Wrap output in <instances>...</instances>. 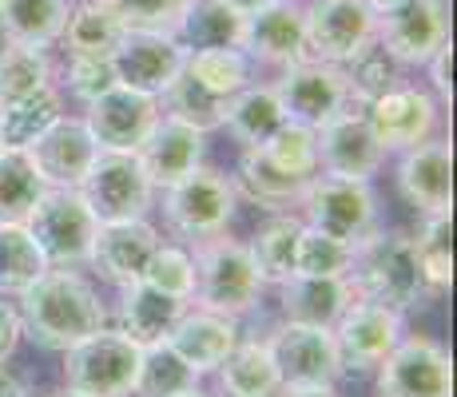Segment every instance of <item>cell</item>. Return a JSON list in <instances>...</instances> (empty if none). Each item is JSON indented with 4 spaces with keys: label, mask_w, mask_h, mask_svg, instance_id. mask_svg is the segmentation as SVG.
Segmentation results:
<instances>
[{
    "label": "cell",
    "mask_w": 457,
    "mask_h": 397,
    "mask_svg": "<svg viewBox=\"0 0 457 397\" xmlns=\"http://www.w3.org/2000/svg\"><path fill=\"white\" fill-rule=\"evenodd\" d=\"M16 314H21L24 338H32L40 350H52V354L80 346L84 338H92L108 326V306H104L100 290L92 286L84 270L68 267L44 270L16 298Z\"/></svg>",
    "instance_id": "cell-1"
},
{
    "label": "cell",
    "mask_w": 457,
    "mask_h": 397,
    "mask_svg": "<svg viewBox=\"0 0 457 397\" xmlns=\"http://www.w3.org/2000/svg\"><path fill=\"white\" fill-rule=\"evenodd\" d=\"M346 282L354 286V298H366V302H378L398 314H410L414 306L429 302L418 275L414 243L406 231L374 227L366 238H358Z\"/></svg>",
    "instance_id": "cell-2"
},
{
    "label": "cell",
    "mask_w": 457,
    "mask_h": 397,
    "mask_svg": "<svg viewBox=\"0 0 457 397\" xmlns=\"http://www.w3.org/2000/svg\"><path fill=\"white\" fill-rule=\"evenodd\" d=\"M187 251H191V262H195V294H191V306L235 318V322H243L247 314L259 310L267 286H262L243 238H231L223 231L215 238L187 246Z\"/></svg>",
    "instance_id": "cell-3"
},
{
    "label": "cell",
    "mask_w": 457,
    "mask_h": 397,
    "mask_svg": "<svg viewBox=\"0 0 457 397\" xmlns=\"http://www.w3.org/2000/svg\"><path fill=\"white\" fill-rule=\"evenodd\" d=\"M163 195V223L167 231L179 238L183 246H195L204 238H215L231 227L239 195H235V183L227 171L219 167H195L191 175H183L179 183L160 191Z\"/></svg>",
    "instance_id": "cell-4"
},
{
    "label": "cell",
    "mask_w": 457,
    "mask_h": 397,
    "mask_svg": "<svg viewBox=\"0 0 457 397\" xmlns=\"http://www.w3.org/2000/svg\"><path fill=\"white\" fill-rule=\"evenodd\" d=\"M144 350L128 342L116 326L84 338L80 346L64 350V385L84 397H131L139 377Z\"/></svg>",
    "instance_id": "cell-5"
},
{
    "label": "cell",
    "mask_w": 457,
    "mask_h": 397,
    "mask_svg": "<svg viewBox=\"0 0 457 397\" xmlns=\"http://www.w3.org/2000/svg\"><path fill=\"white\" fill-rule=\"evenodd\" d=\"M24 227L37 238L48 267H68V270L87 267L96 231H100V223H96L92 207L84 203L80 191H44L40 203L32 207V215L24 219Z\"/></svg>",
    "instance_id": "cell-6"
},
{
    "label": "cell",
    "mask_w": 457,
    "mask_h": 397,
    "mask_svg": "<svg viewBox=\"0 0 457 397\" xmlns=\"http://www.w3.org/2000/svg\"><path fill=\"white\" fill-rule=\"evenodd\" d=\"M76 191L92 207L96 223H131V219H147V211L155 207V187L136 152H96Z\"/></svg>",
    "instance_id": "cell-7"
},
{
    "label": "cell",
    "mask_w": 457,
    "mask_h": 397,
    "mask_svg": "<svg viewBox=\"0 0 457 397\" xmlns=\"http://www.w3.org/2000/svg\"><path fill=\"white\" fill-rule=\"evenodd\" d=\"M298 219L322 235H334L342 243H358L378 227V195L374 183L334 179L314 175L298 199Z\"/></svg>",
    "instance_id": "cell-8"
},
{
    "label": "cell",
    "mask_w": 457,
    "mask_h": 397,
    "mask_svg": "<svg viewBox=\"0 0 457 397\" xmlns=\"http://www.w3.org/2000/svg\"><path fill=\"white\" fill-rule=\"evenodd\" d=\"M378 397H453V358L429 334H406L374 369Z\"/></svg>",
    "instance_id": "cell-9"
},
{
    "label": "cell",
    "mask_w": 457,
    "mask_h": 397,
    "mask_svg": "<svg viewBox=\"0 0 457 397\" xmlns=\"http://www.w3.org/2000/svg\"><path fill=\"white\" fill-rule=\"evenodd\" d=\"M362 116L370 123L378 147L386 155H402L437 136V128H442V103H437V95L426 84L402 79L382 100H374Z\"/></svg>",
    "instance_id": "cell-10"
},
{
    "label": "cell",
    "mask_w": 457,
    "mask_h": 397,
    "mask_svg": "<svg viewBox=\"0 0 457 397\" xmlns=\"http://www.w3.org/2000/svg\"><path fill=\"white\" fill-rule=\"evenodd\" d=\"M306 52L322 64H350L378 37V16L366 0H306L303 4Z\"/></svg>",
    "instance_id": "cell-11"
},
{
    "label": "cell",
    "mask_w": 457,
    "mask_h": 397,
    "mask_svg": "<svg viewBox=\"0 0 457 397\" xmlns=\"http://www.w3.org/2000/svg\"><path fill=\"white\" fill-rule=\"evenodd\" d=\"M402 338H406V314L386 310V306L366 302V298H354L346 314L334 322L342 374H374Z\"/></svg>",
    "instance_id": "cell-12"
},
{
    "label": "cell",
    "mask_w": 457,
    "mask_h": 397,
    "mask_svg": "<svg viewBox=\"0 0 457 397\" xmlns=\"http://www.w3.org/2000/svg\"><path fill=\"white\" fill-rule=\"evenodd\" d=\"M270 87H275L287 120L306 123V128H314V131H319L322 123H330L334 116H342V112H350L342 68L322 64V60H311V56L283 68V72H275Z\"/></svg>",
    "instance_id": "cell-13"
},
{
    "label": "cell",
    "mask_w": 457,
    "mask_h": 397,
    "mask_svg": "<svg viewBox=\"0 0 457 397\" xmlns=\"http://www.w3.org/2000/svg\"><path fill=\"white\" fill-rule=\"evenodd\" d=\"M374 44L406 72L426 68L437 48L450 44V0H410L390 16H378Z\"/></svg>",
    "instance_id": "cell-14"
},
{
    "label": "cell",
    "mask_w": 457,
    "mask_h": 397,
    "mask_svg": "<svg viewBox=\"0 0 457 397\" xmlns=\"http://www.w3.org/2000/svg\"><path fill=\"white\" fill-rule=\"evenodd\" d=\"M267 350L283 385H338L342 377L338 342H334V330H322V326L278 322L267 334Z\"/></svg>",
    "instance_id": "cell-15"
},
{
    "label": "cell",
    "mask_w": 457,
    "mask_h": 397,
    "mask_svg": "<svg viewBox=\"0 0 457 397\" xmlns=\"http://www.w3.org/2000/svg\"><path fill=\"white\" fill-rule=\"evenodd\" d=\"M160 116H163L160 100H152L144 92H131L124 84L104 92L100 100L84 103V112H80L87 136L96 139L100 152H139V144L160 123Z\"/></svg>",
    "instance_id": "cell-16"
},
{
    "label": "cell",
    "mask_w": 457,
    "mask_h": 397,
    "mask_svg": "<svg viewBox=\"0 0 457 397\" xmlns=\"http://www.w3.org/2000/svg\"><path fill=\"white\" fill-rule=\"evenodd\" d=\"M183 64H187V48L175 40V32H124V40L112 52L120 84L152 100H160L183 76Z\"/></svg>",
    "instance_id": "cell-17"
},
{
    "label": "cell",
    "mask_w": 457,
    "mask_h": 397,
    "mask_svg": "<svg viewBox=\"0 0 457 397\" xmlns=\"http://www.w3.org/2000/svg\"><path fill=\"white\" fill-rule=\"evenodd\" d=\"M314 152H319V175H334V179L374 183V175L386 167V152L378 147L362 112H342L322 123L314 131Z\"/></svg>",
    "instance_id": "cell-18"
},
{
    "label": "cell",
    "mask_w": 457,
    "mask_h": 397,
    "mask_svg": "<svg viewBox=\"0 0 457 397\" xmlns=\"http://www.w3.org/2000/svg\"><path fill=\"white\" fill-rule=\"evenodd\" d=\"M243 56L254 68H283L306 60V29H303V0H270L243 24Z\"/></svg>",
    "instance_id": "cell-19"
},
{
    "label": "cell",
    "mask_w": 457,
    "mask_h": 397,
    "mask_svg": "<svg viewBox=\"0 0 457 397\" xmlns=\"http://www.w3.org/2000/svg\"><path fill=\"white\" fill-rule=\"evenodd\" d=\"M398 191L418 215L453 211V144L434 136L398 155Z\"/></svg>",
    "instance_id": "cell-20"
},
{
    "label": "cell",
    "mask_w": 457,
    "mask_h": 397,
    "mask_svg": "<svg viewBox=\"0 0 457 397\" xmlns=\"http://www.w3.org/2000/svg\"><path fill=\"white\" fill-rule=\"evenodd\" d=\"M163 238L155 231L152 219H131V223H100L92 243V259L87 270H96L104 282L112 286H131V282H144V270L152 262L155 246Z\"/></svg>",
    "instance_id": "cell-21"
},
{
    "label": "cell",
    "mask_w": 457,
    "mask_h": 397,
    "mask_svg": "<svg viewBox=\"0 0 457 397\" xmlns=\"http://www.w3.org/2000/svg\"><path fill=\"white\" fill-rule=\"evenodd\" d=\"M96 152H100V147H96V139L87 136L84 120L64 112V116L29 147V159H32V167H37V175L44 179L48 191H76L84 183Z\"/></svg>",
    "instance_id": "cell-22"
},
{
    "label": "cell",
    "mask_w": 457,
    "mask_h": 397,
    "mask_svg": "<svg viewBox=\"0 0 457 397\" xmlns=\"http://www.w3.org/2000/svg\"><path fill=\"white\" fill-rule=\"evenodd\" d=\"M136 159H139V167H144V175L152 179L155 195H160L163 187H171L183 175H191L195 167L207 163V136H199L187 123L160 116V123H155V128L147 131V139L139 144Z\"/></svg>",
    "instance_id": "cell-23"
},
{
    "label": "cell",
    "mask_w": 457,
    "mask_h": 397,
    "mask_svg": "<svg viewBox=\"0 0 457 397\" xmlns=\"http://www.w3.org/2000/svg\"><path fill=\"white\" fill-rule=\"evenodd\" d=\"M239 338H243V330L235 318L187 306L183 318L175 322V330L167 334V346L183 358V366H191L199 377H204V374H215V369L223 366L227 354L239 346Z\"/></svg>",
    "instance_id": "cell-24"
},
{
    "label": "cell",
    "mask_w": 457,
    "mask_h": 397,
    "mask_svg": "<svg viewBox=\"0 0 457 397\" xmlns=\"http://www.w3.org/2000/svg\"><path fill=\"white\" fill-rule=\"evenodd\" d=\"M183 310H187V302H179V298H167L147 282H131V286H120L116 330L128 342H136L139 350H152L167 342V334L175 330Z\"/></svg>",
    "instance_id": "cell-25"
},
{
    "label": "cell",
    "mask_w": 457,
    "mask_h": 397,
    "mask_svg": "<svg viewBox=\"0 0 457 397\" xmlns=\"http://www.w3.org/2000/svg\"><path fill=\"white\" fill-rule=\"evenodd\" d=\"M354 302V286L346 278H287L278 286V314L283 322H298V326H322L334 330L346 306Z\"/></svg>",
    "instance_id": "cell-26"
},
{
    "label": "cell",
    "mask_w": 457,
    "mask_h": 397,
    "mask_svg": "<svg viewBox=\"0 0 457 397\" xmlns=\"http://www.w3.org/2000/svg\"><path fill=\"white\" fill-rule=\"evenodd\" d=\"M283 390L267 338H239V346L215 369V393L211 397H275Z\"/></svg>",
    "instance_id": "cell-27"
},
{
    "label": "cell",
    "mask_w": 457,
    "mask_h": 397,
    "mask_svg": "<svg viewBox=\"0 0 457 397\" xmlns=\"http://www.w3.org/2000/svg\"><path fill=\"white\" fill-rule=\"evenodd\" d=\"M243 24H247V16L227 0H187L179 24H175V40L187 52L243 48Z\"/></svg>",
    "instance_id": "cell-28"
},
{
    "label": "cell",
    "mask_w": 457,
    "mask_h": 397,
    "mask_svg": "<svg viewBox=\"0 0 457 397\" xmlns=\"http://www.w3.org/2000/svg\"><path fill=\"white\" fill-rule=\"evenodd\" d=\"M283 123H287V112H283V103H278L270 79H267V84H259V79H254L251 87H243L239 95H231V100H227L223 131L235 139V144H239V152H243V147H262L278 128H283Z\"/></svg>",
    "instance_id": "cell-29"
},
{
    "label": "cell",
    "mask_w": 457,
    "mask_h": 397,
    "mask_svg": "<svg viewBox=\"0 0 457 397\" xmlns=\"http://www.w3.org/2000/svg\"><path fill=\"white\" fill-rule=\"evenodd\" d=\"M72 0H0V40L44 48L60 44Z\"/></svg>",
    "instance_id": "cell-30"
},
{
    "label": "cell",
    "mask_w": 457,
    "mask_h": 397,
    "mask_svg": "<svg viewBox=\"0 0 457 397\" xmlns=\"http://www.w3.org/2000/svg\"><path fill=\"white\" fill-rule=\"evenodd\" d=\"M120 40H124V24L104 0H76L68 8L64 32H60L64 56H112Z\"/></svg>",
    "instance_id": "cell-31"
},
{
    "label": "cell",
    "mask_w": 457,
    "mask_h": 397,
    "mask_svg": "<svg viewBox=\"0 0 457 397\" xmlns=\"http://www.w3.org/2000/svg\"><path fill=\"white\" fill-rule=\"evenodd\" d=\"M60 116H64V92L56 84H48L29 100L0 103V147L4 152H29Z\"/></svg>",
    "instance_id": "cell-32"
},
{
    "label": "cell",
    "mask_w": 457,
    "mask_h": 397,
    "mask_svg": "<svg viewBox=\"0 0 457 397\" xmlns=\"http://www.w3.org/2000/svg\"><path fill=\"white\" fill-rule=\"evenodd\" d=\"M418 259V275L426 298H442L453 282V211L445 215H421L418 235H410Z\"/></svg>",
    "instance_id": "cell-33"
},
{
    "label": "cell",
    "mask_w": 457,
    "mask_h": 397,
    "mask_svg": "<svg viewBox=\"0 0 457 397\" xmlns=\"http://www.w3.org/2000/svg\"><path fill=\"white\" fill-rule=\"evenodd\" d=\"M298 227L303 219L295 215H270L267 223L259 227L251 238H247V251H251V262L259 270L262 286H283L287 278H295V243H298Z\"/></svg>",
    "instance_id": "cell-34"
},
{
    "label": "cell",
    "mask_w": 457,
    "mask_h": 397,
    "mask_svg": "<svg viewBox=\"0 0 457 397\" xmlns=\"http://www.w3.org/2000/svg\"><path fill=\"white\" fill-rule=\"evenodd\" d=\"M183 72L195 79L204 92L219 95V100H231L243 87L254 84L259 68L243 56V48H207V52H187V64Z\"/></svg>",
    "instance_id": "cell-35"
},
{
    "label": "cell",
    "mask_w": 457,
    "mask_h": 397,
    "mask_svg": "<svg viewBox=\"0 0 457 397\" xmlns=\"http://www.w3.org/2000/svg\"><path fill=\"white\" fill-rule=\"evenodd\" d=\"M56 84V68L44 48L29 44H0V103H16Z\"/></svg>",
    "instance_id": "cell-36"
},
{
    "label": "cell",
    "mask_w": 457,
    "mask_h": 397,
    "mask_svg": "<svg viewBox=\"0 0 457 397\" xmlns=\"http://www.w3.org/2000/svg\"><path fill=\"white\" fill-rule=\"evenodd\" d=\"M48 270V259L29 235L24 223H4L0 227V294L21 298L24 290Z\"/></svg>",
    "instance_id": "cell-37"
},
{
    "label": "cell",
    "mask_w": 457,
    "mask_h": 397,
    "mask_svg": "<svg viewBox=\"0 0 457 397\" xmlns=\"http://www.w3.org/2000/svg\"><path fill=\"white\" fill-rule=\"evenodd\" d=\"M44 179L32 167L29 152H4L0 147V227L24 223L44 195Z\"/></svg>",
    "instance_id": "cell-38"
},
{
    "label": "cell",
    "mask_w": 457,
    "mask_h": 397,
    "mask_svg": "<svg viewBox=\"0 0 457 397\" xmlns=\"http://www.w3.org/2000/svg\"><path fill=\"white\" fill-rule=\"evenodd\" d=\"M342 79H346L350 112H366L374 100H382L390 87L402 84V68L394 64L378 44H370V48H362L350 64H342Z\"/></svg>",
    "instance_id": "cell-39"
},
{
    "label": "cell",
    "mask_w": 457,
    "mask_h": 397,
    "mask_svg": "<svg viewBox=\"0 0 457 397\" xmlns=\"http://www.w3.org/2000/svg\"><path fill=\"white\" fill-rule=\"evenodd\" d=\"M160 112L175 123H187L199 136H211V131H223V116H227V100L204 92L187 72L175 79L171 87L160 95Z\"/></svg>",
    "instance_id": "cell-40"
},
{
    "label": "cell",
    "mask_w": 457,
    "mask_h": 397,
    "mask_svg": "<svg viewBox=\"0 0 457 397\" xmlns=\"http://www.w3.org/2000/svg\"><path fill=\"white\" fill-rule=\"evenodd\" d=\"M350 259H354V243H342V238L322 235L306 223L298 227L295 275H303V278H346Z\"/></svg>",
    "instance_id": "cell-41"
},
{
    "label": "cell",
    "mask_w": 457,
    "mask_h": 397,
    "mask_svg": "<svg viewBox=\"0 0 457 397\" xmlns=\"http://www.w3.org/2000/svg\"><path fill=\"white\" fill-rule=\"evenodd\" d=\"M199 385V374L191 366H183V358L171 346H152L139 358V377H136V393L131 397H175L187 393Z\"/></svg>",
    "instance_id": "cell-42"
},
{
    "label": "cell",
    "mask_w": 457,
    "mask_h": 397,
    "mask_svg": "<svg viewBox=\"0 0 457 397\" xmlns=\"http://www.w3.org/2000/svg\"><path fill=\"white\" fill-rule=\"evenodd\" d=\"M278 171L295 175V179H314L319 175V152H314V128L287 120L267 144L259 147Z\"/></svg>",
    "instance_id": "cell-43"
},
{
    "label": "cell",
    "mask_w": 457,
    "mask_h": 397,
    "mask_svg": "<svg viewBox=\"0 0 457 397\" xmlns=\"http://www.w3.org/2000/svg\"><path fill=\"white\" fill-rule=\"evenodd\" d=\"M144 282L155 286L167 298H179V302L191 306V294H195V262H191V251L183 243H160L144 270Z\"/></svg>",
    "instance_id": "cell-44"
},
{
    "label": "cell",
    "mask_w": 457,
    "mask_h": 397,
    "mask_svg": "<svg viewBox=\"0 0 457 397\" xmlns=\"http://www.w3.org/2000/svg\"><path fill=\"white\" fill-rule=\"evenodd\" d=\"M116 84L120 79H116V68H112V56H68L64 68H60V79H56L64 100L72 95L80 108L100 100V95L112 92Z\"/></svg>",
    "instance_id": "cell-45"
},
{
    "label": "cell",
    "mask_w": 457,
    "mask_h": 397,
    "mask_svg": "<svg viewBox=\"0 0 457 397\" xmlns=\"http://www.w3.org/2000/svg\"><path fill=\"white\" fill-rule=\"evenodd\" d=\"M124 32H175L187 0H104Z\"/></svg>",
    "instance_id": "cell-46"
},
{
    "label": "cell",
    "mask_w": 457,
    "mask_h": 397,
    "mask_svg": "<svg viewBox=\"0 0 457 397\" xmlns=\"http://www.w3.org/2000/svg\"><path fill=\"white\" fill-rule=\"evenodd\" d=\"M426 87L437 95V103H450L453 100V40L445 44V48H437L434 56H429V64H426Z\"/></svg>",
    "instance_id": "cell-47"
},
{
    "label": "cell",
    "mask_w": 457,
    "mask_h": 397,
    "mask_svg": "<svg viewBox=\"0 0 457 397\" xmlns=\"http://www.w3.org/2000/svg\"><path fill=\"white\" fill-rule=\"evenodd\" d=\"M21 338H24V326H21V314H16V302L0 294V366L16 354Z\"/></svg>",
    "instance_id": "cell-48"
},
{
    "label": "cell",
    "mask_w": 457,
    "mask_h": 397,
    "mask_svg": "<svg viewBox=\"0 0 457 397\" xmlns=\"http://www.w3.org/2000/svg\"><path fill=\"white\" fill-rule=\"evenodd\" d=\"M275 397H338L334 385H283Z\"/></svg>",
    "instance_id": "cell-49"
},
{
    "label": "cell",
    "mask_w": 457,
    "mask_h": 397,
    "mask_svg": "<svg viewBox=\"0 0 457 397\" xmlns=\"http://www.w3.org/2000/svg\"><path fill=\"white\" fill-rule=\"evenodd\" d=\"M0 397H29V385H24L8 366H0Z\"/></svg>",
    "instance_id": "cell-50"
},
{
    "label": "cell",
    "mask_w": 457,
    "mask_h": 397,
    "mask_svg": "<svg viewBox=\"0 0 457 397\" xmlns=\"http://www.w3.org/2000/svg\"><path fill=\"white\" fill-rule=\"evenodd\" d=\"M410 0H366V8H370L374 16H390V12H398V8H406Z\"/></svg>",
    "instance_id": "cell-51"
},
{
    "label": "cell",
    "mask_w": 457,
    "mask_h": 397,
    "mask_svg": "<svg viewBox=\"0 0 457 397\" xmlns=\"http://www.w3.org/2000/svg\"><path fill=\"white\" fill-rule=\"evenodd\" d=\"M227 4H231V8H239L243 16H251V12H259L262 4H270V0H227Z\"/></svg>",
    "instance_id": "cell-52"
},
{
    "label": "cell",
    "mask_w": 457,
    "mask_h": 397,
    "mask_svg": "<svg viewBox=\"0 0 457 397\" xmlns=\"http://www.w3.org/2000/svg\"><path fill=\"white\" fill-rule=\"evenodd\" d=\"M44 397H84V393H76V390H68V385H56V390H48Z\"/></svg>",
    "instance_id": "cell-53"
},
{
    "label": "cell",
    "mask_w": 457,
    "mask_h": 397,
    "mask_svg": "<svg viewBox=\"0 0 457 397\" xmlns=\"http://www.w3.org/2000/svg\"><path fill=\"white\" fill-rule=\"evenodd\" d=\"M175 397H211V393L204 390V385H195V390H187V393H175Z\"/></svg>",
    "instance_id": "cell-54"
},
{
    "label": "cell",
    "mask_w": 457,
    "mask_h": 397,
    "mask_svg": "<svg viewBox=\"0 0 457 397\" xmlns=\"http://www.w3.org/2000/svg\"><path fill=\"white\" fill-rule=\"evenodd\" d=\"M72 4H76V0H72Z\"/></svg>",
    "instance_id": "cell-55"
}]
</instances>
